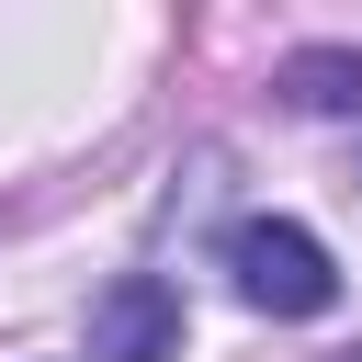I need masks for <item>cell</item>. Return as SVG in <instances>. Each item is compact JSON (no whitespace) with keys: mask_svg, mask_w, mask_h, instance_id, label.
<instances>
[{"mask_svg":"<svg viewBox=\"0 0 362 362\" xmlns=\"http://www.w3.org/2000/svg\"><path fill=\"white\" fill-rule=\"evenodd\" d=\"M226 272H238V294H249L260 317H328V305H339V272H328V249H317L294 215H249V226L226 238Z\"/></svg>","mask_w":362,"mask_h":362,"instance_id":"1","label":"cell"},{"mask_svg":"<svg viewBox=\"0 0 362 362\" xmlns=\"http://www.w3.org/2000/svg\"><path fill=\"white\" fill-rule=\"evenodd\" d=\"M170 351H181V294L158 272H124L90 305V362H170Z\"/></svg>","mask_w":362,"mask_h":362,"instance_id":"2","label":"cell"},{"mask_svg":"<svg viewBox=\"0 0 362 362\" xmlns=\"http://www.w3.org/2000/svg\"><path fill=\"white\" fill-rule=\"evenodd\" d=\"M283 90H294L305 113H362V57H339V45H305V57H283Z\"/></svg>","mask_w":362,"mask_h":362,"instance_id":"3","label":"cell"}]
</instances>
